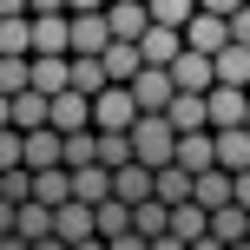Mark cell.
I'll list each match as a JSON object with an SVG mask.
<instances>
[{"label":"cell","mask_w":250,"mask_h":250,"mask_svg":"<svg viewBox=\"0 0 250 250\" xmlns=\"http://www.w3.org/2000/svg\"><path fill=\"white\" fill-rule=\"evenodd\" d=\"M132 151H138V165H151V171L178 165V125L165 119V112H145V119L132 125Z\"/></svg>","instance_id":"obj_1"},{"label":"cell","mask_w":250,"mask_h":250,"mask_svg":"<svg viewBox=\"0 0 250 250\" xmlns=\"http://www.w3.org/2000/svg\"><path fill=\"white\" fill-rule=\"evenodd\" d=\"M138 119H145V112H138L132 86H105L99 99H92V125H99V132H132Z\"/></svg>","instance_id":"obj_2"},{"label":"cell","mask_w":250,"mask_h":250,"mask_svg":"<svg viewBox=\"0 0 250 250\" xmlns=\"http://www.w3.org/2000/svg\"><path fill=\"white\" fill-rule=\"evenodd\" d=\"M132 99H138V112H171V99H178L171 66H145V73L132 79Z\"/></svg>","instance_id":"obj_3"},{"label":"cell","mask_w":250,"mask_h":250,"mask_svg":"<svg viewBox=\"0 0 250 250\" xmlns=\"http://www.w3.org/2000/svg\"><path fill=\"white\" fill-rule=\"evenodd\" d=\"M7 230H13V237H26V244H40V237L60 230V211L40 204V198H26V204H13V211H7Z\"/></svg>","instance_id":"obj_4"},{"label":"cell","mask_w":250,"mask_h":250,"mask_svg":"<svg viewBox=\"0 0 250 250\" xmlns=\"http://www.w3.org/2000/svg\"><path fill=\"white\" fill-rule=\"evenodd\" d=\"M112 46V20L105 13H73V60H105Z\"/></svg>","instance_id":"obj_5"},{"label":"cell","mask_w":250,"mask_h":250,"mask_svg":"<svg viewBox=\"0 0 250 250\" xmlns=\"http://www.w3.org/2000/svg\"><path fill=\"white\" fill-rule=\"evenodd\" d=\"M60 165H66V132L60 125L26 132V171H60Z\"/></svg>","instance_id":"obj_6"},{"label":"cell","mask_w":250,"mask_h":250,"mask_svg":"<svg viewBox=\"0 0 250 250\" xmlns=\"http://www.w3.org/2000/svg\"><path fill=\"white\" fill-rule=\"evenodd\" d=\"M171 79H178V92H211V86H217V60L198 53V46H185L178 66H171Z\"/></svg>","instance_id":"obj_7"},{"label":"cell","mask_w":250,"mask_h":250,"mask_svg":"<svg viewBox=\"0 0 250 250\" xmlns=\"http://www.w3.org/2000/svg\"><path fill=\"white\" fill-rule=\"evenodd\" d=\"M230 125H250V92L244 86H211V132H230Z\"/></svg>","instance_id":"obj_8"},{"label":"cell","mask_w":250,"mask_h":250,"mask_svg":"<svg viewBox=\"0 0 250 250\" xmlns=\"http://www.w3.org/2000/svg\"><path fill=\"white\" fill-rule=\"evenodd\" d=\"M33 53H66L73 60V13H33Z\"/></svg>","instance_id":"obj_9"},{"label":"cell","mask_w":250,"mask_h":250,"mask_svg":"<svg viewBox=\"0 0 250 250\" xmlns=\"http://www.w3.org/2000/svg\"><path fill=\"white\" fill-rule=\"evenodd\" d=\"M33 92H46V99L73 92V60L66 53H33Z\"/></svg>","instance_id":"obj_10"},{"label":"cell","mask_w":250,"mask_h":250,"mask_svg":"<svg viewBox=\"0 0 250 250\" xmlns=\"http://www.w3.org/2000/svg\"><path fill=\"white\" fill-rule=\"evenodd\" d=\"M178 165H185L191 178L217 171V132H178Z\"/></svg>","instance_id":"obj_11"},{"label":"cell","mask_w":250,"mask_h":250,"mask_svg":"<svg viewBox=\"0 0 250 250\" xmlns=\"http://www.w3.org/2000/svg\"><path fill=\"white\" fill-rule=\"evenodd\" d=\"M7 125H13V132L53 125V99H46V92H13V99H7Z\"/></svg>","instance_id":"obj_12"},{"label":"cell","mask_w":250,"mask_h":250,"mask_svg":"<svg viewBox=\"0 0 250 250\" xmlns=\"http://www.w3.org/2000/svg\"><path fill=\"white\" fill-rule=\"evenodd\" d=\"M105 20H112V40H145L151 33V0H112Z\"/></svg>","instance_id":"obj_13"},{"label":"cell","mask_w":250,"mask_h":250,"mask_svg":"<svg viewBox=\"0 0 250 250\" xmlns=\"http://www.w3.org/2000/svg\"><path fill=\"white\" fill-rule=\"evenodd\" d=\"M53 237H66V244H92L99 237V204H60V230H53Z\"/></svg>","instance_id":"obj_14"},{"label":"cell","mask_w":250,"mask_h":250,"mask_svg":"<svg viewBox=\"0 0 250 250\" xmlns=\"http://www.w3.org/2000/svg\"><path fill=\"white\" fill-rule=\"evenodd\" d=\"M185 46H198V53H211V60H217V53L230 46V20H224V13H198V20L185 26Z\"/></svg>","instance_id":"obj_15"},{"label":"cell","mask_w":250,"mask_h":250,"mask_svg":"<svg viewBox=\"0 0 250 250\" xmlns=\"http://www.w3.org/2000/svg\"><path fill=\"white\" fill-rule=\"evenodd\" d=\"M145 46V66H178V53H185V26H158L151 20V33L138 40Z\"/></svg>","instance_id":"obj_16"},{"label":"cell","mask_w":250,"mask_h":250,"mask_svg":"<svg viewBox=\"0 0 250 250\" xmlns=\"http://www.w3.org/2000/svg\"><path fill=\"white\" fill-rule=\"evenodd\" d=\"M165 119H171L178 132H211V92H178Z\"/></svg>","instance_id":"obj_17"},{"label":"cell","mask_w":250,"mask_h":250,"mask_svg":"<svg viewBox=\"0 0 250 250\" xmlns=\"http://www.w3.org/2000/svg\"><path fill=\"white\" fill-rule=\"evenodd\" d=\"M105 73H112V86H132V79L145 73V46H138V40H112V46H105Z\"/></svg>","instance_id":"obj_18"},{"label":"cell","mask_w":250,"mask_h":250,"mask_svg":"<svg viewBox=\"0 0 250 250\" xmlns=\"http://www.w3.org/2000/svg\"><path fill=\"white\" fill-rule=\"evenodd\" d=\"M0 60H33V13H7L0 20Z\"/></svg>","instance_id":"obj_19"},{"label":"cell","mask_w":250,"mask_h":250,"mask_svg":"<svg viewBox=\"0 0 250 250\" xmlns=\"http://www.w3.org/2000/svg\"><path fill=\"white\" fill-rule=\"evenodd\" d=\"M53 125H60L66 138L92 132V99H86V92H60V99H53Z\"/></svg>","instance_id":"obj_20"},{"label":"cell","mask_w":250,"mask_h":250,"mask_svg":"<svg viewBox=\"0 0 250 250\" xmlns=\"http://www.w3.org/2000/svg\"><path fill=\"white\" fill-rule=\"evenodd\" d=\"M112 198H125V204H145V198H158V171L132 158V165L119 171V191H112Z\"/></svg>","instance_id":"obj_21"},{"label":"cell","mask_w":250,"mask_h":250,"mask_svg":"<svg viewBox=\"0 0 250 250\" xmlns=\"http://www.w3.org/2000/svg\"><path fill=\"white\" fill-rule=\"evenodd\" d=\"M33 198L40 204H73V165H60V171H33Z\"/></svg>","instance_id":"obj_22"},{"label":"cell","mask_w":250,"mask_h":250,"mask_svg":"<svg viewBox=\"0 0 250 250\" xmlns=\"http://www.w3.org/2000/svg\"><path fill=\"white\" fill-rule=\"evenodd\" d=\"M217 165H224V171H250V125L217 132Z\"/></svg>","instance_id":"obj_23"},{"label":"cell","mask_w":250,"mask_h":250,"mask_svg":"<svg viewBox=\"0 0 250 250\" xmlns=\"http://www.w3.org/2000/svg\"><path fill=\"white\" fill-rule=\"evenodd\" d=\"M171 230H178V237H185V244L211 237V211H204L198 198H191V204H171Z\"/></svg>","instance_id":"obj_24"},{"label":"cell","mask_w":250,"mask_h":250,"mask_svg":"<svg viewBox=\"0 0 250 250\" xmlns=\"http://www.w3.org/2000/svg\"><path fill=\"white\" fill-rule=\"evenodd\" d=\"M217 86H244V92H250V46L230 40V46L217 53Z\"/></svg>","instance_id":"obj_25"},{"label":"cell","mask_w":250,"mask_h":250,"mask_svg":"<svg viewBox=\"0 0 250 250\" xmlns=\"http://www.w3.org/2000/svg\"><path fill=\"white\" fill-rule=\"evenodd\" d=\"M211 237H224V244H250V211H244V204L211 211Z\"/></svg>","instance_id":"obj_26"},{"label":"cell","mask_w":250,"mask_h":250,"mask_svg":"<svg viewBox=\"0 0 250 250\" xmlns=\"http://www.w3.org/2000/svg\"><path fill=\"white\" fill-rule=\"evenodd\" d=\"M158 198L165 204H191V198H198V178H191L185 165H165V171H158Z\"/></svg>","instance_id":"obj_27"},{"label":"cell","mask_w":250,"mask_h":250,"mask_svg":"<svg viewBox=\"0 0 250 250\" xmlns=\"http://www.w3.org/2000/svg\"><path fill=\"white\" fill-rule=\"evenodd\" d=\"M132 230H138V237H165V230H171V204H165V198H145L132 211Z\"/></svg>","instance_id":"obj_28"},{"label":"cell","mask_w":250,"mask_h":250,"mask_svg":"<svg viewBox=\"0 0 250 250\" xmlns=\"http://www.w3.org/2000/svg\"><path fill=\"white\" fill-rule=\"evenodd\" d=\"M105 86H112V73H105V60H73V92H86V99H99Z\"/></svg>","instance_id":"obj_29"},{"label":"cell","mask_w":250,"mask_h":250,"mask_svg":"<svg viewBox=\"0 0 250 250\" xmlns=\"http://www.w3.org/2000/svg\"><path fill=\"white\" fill-rule=\"evenodd\" d=\"M132 211H138V204L105 198V204H99V237H105V244H112V237H125V230H132Z\"/></svg>","instance_id":"obj_30"},{"label":"cell","mask_w":250,"mask_h":250,"mask_svg":"<svg viewBox=\"0 0 250 250\" xmlns=\"http://www.w3.org/2000/svg\"><path fill=\"white\" fill-rule=\"evenodd\" d=\"M138 151H132V132H99V165H112V171H125Z\"/></svg>","instance_id":"obj_31"},{"label":"cell","mask_w":250,"mask_h":250,"mask_svg":"<svg viewBox=\"0 0 250 250\" xmlns=\"http://www.w3.org/2000/svg\"><path fill=\"white\" fill-rule=\"evenodd\" d=\"M151 20L158 26H191L198 20V0H151Z\"/></svg>","instance_id":"obj_32"},{"label":"cell","mask_w":250,"mask_h":250,"mask_svg":"<svg viewBox=\"0 0 250 250\" xmlns=\"http://www.w3.org/2000/svg\"><path fill=\"white\" fill-rule=\"evenodd\" d=\"M0 92H33V60H0Z\"/></svg>","instance_id":"obj_33"},{"label":"cell","mask_w":250,"mask_h":250,"mask_svg":"<svg viewBox=\"0 0 250 250\" xmlns=\"http://www.w3.org/2000/svg\"><path fill=\"white\" fill-rule=\"evenodd\" d=\"M26 198H33V171H26V165L20 171H0V204L13 211V204H26Z\"/></svg>","instance_id":"obj_34"},{"label":"cell","mask_w":250,"mask_h":250,"mask_svg":"<svg viewBox=\"0 0 250 250\" xmlns=\"http://www.w3.org/2000/svg\"><path fill=\"white\" fill-rule=\"evenodd\" d=\"M230 40H237V46H250V7L230 13Z\"/></svg>","instance_id":"obj_35"},{"label":"cell","mask_w":250,"mask_h":250,"mask_svg":"<svg viewBox=\"0 0 250 250\" xmlns=\"http://www.w3.org/2000/svg\"><path fill=\"white\" fill-rule=\"evenodd\" d=\"M237 7H250V0H198V13H224V20H230Z\"/></svg>","instance_id":"obj_36"},{"label":"cell","mask_w":250,"mask_h":250,"mask_svg":"<svg viewBox=\"0 0 250 250\" xmlns=\"http://www.w3.org/2000/svg\"><path fill=\"white\" fill-rule=\"evenodd\" d=\"M112 250H151V237H138V230H125V237H112Z\"/></svg>","instance_id":"obj_37"},{"label":"cell","mask_w":250,"mask_h":250,"mask_svg":"<svg viewBox=\"0 0 250 250\" xmlns=\"http://www.w3.org/2000/svg\"><path fill=\"white\" fill-rule=\"evenodd\" d=\"M112 0H66V13H105Z\"/></svg>","instance_id":"obj_38"},{"label":"cell","mask_w":250,"mask_h":250,"mask_svg":"<svg viewBox=\"0 0 250 250\" xmlns=\"http://www.w3.org/2000/svg\"><path fill=\"white\" fill-rule=\"evenodd\" d=\"M237 204L250 211V171H237Z\"/></svg>","instance_id":"obj_39"},{"label":"cell","mask_w":250,"mask_h":250,"mask_svg":"<svg viewBox=\"0 0 250 250\" xmlns=\"http://www.w3.org/2000/svg\"><path fill=\"white\" fill-rule=\"evenodd\" d=\"M0 13H33V0H0Z\"/></svg>","instance_id":"obj_40"},{"label":"cell","mask_w":250,"mask_h":250,"mask_svg":"<svg viewBox=\"0 0 250 250\" xmlns=\"http://www.w3.org/2000/svg\"><path fill=\"white\" fill-rule=\"evenodd\" d=\"M33 13H66V0H33Z\"/></svg>","instance_id":"obj_41"},{"label":"cell","mask_w":250,"mask_h":250,"mask_svg":"<svg viewBox=\"0 0 250 250\" xmlns=\"http://www.w3.org/2000/svg\"><path fill=\"white\" fill-rule=\"evenodd\" d=\"M191 250H230L224 237H198V244H191Z\"/></svg>","instance_id":"obj_42"},{"label":"cell","mask_w":250,"mask_h":250,"mask_svg":"<svg viewBox=\"0 0 250 250\" xmlns=\"http://www.w3.org/2000/svg\"><path fill=\"white\" fill-rule=\"evenodd\" d=\"M73 250H112V244H105V237H92V244H73Z\"/></svg>","instance_id":"obj_43"},{"label":"cell","mask_w":250,"mask_h":250,"mask_svg":"<svg viewBox=\"0 0 250 250\" xmlns=\"http://www.w3.org/2000/svg\"><path fill=\"white\" fill-rule=\"evenodd\" d=\"M230 250H250V244H230Z\"/></svg>","instance_id":"obj_44"}]
</instances>
